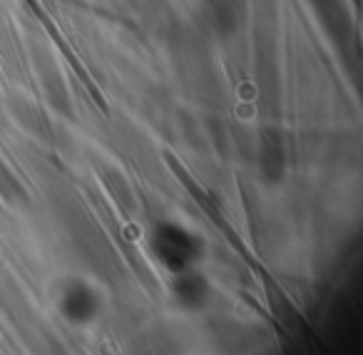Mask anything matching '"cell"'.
Returning a JSON list of instances; mask_svg holds the SVG:
<instances>
[{"instance_id":"cell-1","label":"cell","mask_w":363,"mask_h":355,"mask_svg":"<svg viewBox=\"0 0 363 355\" xmlns=\"http://www.w3.org/2000/svg\"><path fill=\"white\" fill-rule=\"evenodd\" d=\"M202 13L219 38H232L244 23L242 0H202Z\"/></svg>"}]
</instances>
